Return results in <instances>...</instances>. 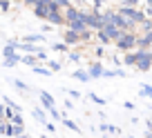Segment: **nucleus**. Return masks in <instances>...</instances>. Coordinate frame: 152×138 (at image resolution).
I'll use <instances>...</instances> for the list:
<instances>
[{
	"label": "nucleus",
	"instance_id": "79ce46f5",
	"mask_svg": "<svg viewBox=\"0 0 152 138\" xmlns=\"http://www.w3.org/2000/svg\"><path fill=\"white\" fill-rule=\"evenodd\" d=\"M145 14H148V18H152V5H145Z\"/></svg>",
	"mask_w": 152,
	"mask_h": 138
},
{
	"label": "nucleus",
	"instance_id": "ddd939ff",
	"mask_svg": "<svg viewBox=\"0 0 152 138\" xmlns=\"http://www.w3.org/2000/svg\"><path fill=\"white\" fill-rule=\"evenodd\" d=\"M137 60H139V51H137V49L125 51V56H123V65L125 67H134V65H137Z\"/></svg>",
	"mask_w": 152,
	"mask_h": 138
},
{
	"label": "nucleus",
	"instance_id": "c9c22d12",
	"mask_svg": "<svg viewBox=\"0 0 152 138\" xmlns=\"http://www.w3.org/2000/svg\"><path fill=\"white\" fill-rule=\"evenodd\" d=\"M72 5H74V7H78V9H81L83 5H87V0H72Z\"/></svg>",
	"mask_w": 152,
	"mask_h": 138
},
{
	"label": "nucleus",
	"instance_id": "58836bf2",
	"mask_svg": "<svg viewBox=\"0 0 152 138\" xmlns=\"http://www.w3.org/2000/svg\"><path fill=\"white\" fill-rule=\"evenodd\" d=\"M123 5H128V7H137V5H139V0H123Z\"/></svg>",
	"mask_w": 152,
	"mask_h": 138
},
{
	"label": "nucleus",
	"instance_id": "dca6fc26",
	"mask_svg": "<svg viewBox=\"0 0 152 138\" xmlns=\"http://www.w3.org/2000/svg\"><path fill=\"white\" fill-rule=\"evenodd\" d=\"M72 78H76V80H81V82H90L92 80L90 72H85V69H76V72L72 74Z\"/></svg>",
	"mask_w": 152,
	"mask_h": 138
},
{
	"label": "nucleus",
	"instance_id": "c03bdc74",
	"mask_svg": "<svg viewBox=\"0 0 152 138\" xmlns=\"http://www.w3.org/2000/svg\"><path fill=\"white\" fill-rule=\"evenodd\" d=\"M145 127H148V129H152V118H148V120H145Z\"/></svg>",
	"mask_w": 152,
	"mask_h": 138
},
{
	"label": "nucleus",
	"instance_id": "8fccbe9b",
	"mask_svg": "<svg viewBox=\"0 0 152 138\" xmlns=\"http://www.w3.org/2000/svg\"><path fill=\"white\" fill-rule=\"evenodd\" d=\"M123 138H134V136H123Z\"/></svg>",
	"mask_w": 152,
	"mask_h": 138
},
{
	"label": "nucleus",
	"instance_id": "37998d69",
	"mask_svg": "<svg viewBox=\"0 0 152 138\" xmlns=\"http://www.w3.org/2000/svg\"><path fill=\"white\" fill-rule=\"evenodd\" d=\"M23 2H25V5H27V7H34V5H36V2H38V0H23Z\"/></svg>",
	"mask_w": 152,
	"mask_h": 138
},
{
	"label": "nucleus",
	"instance_id": "423d86ee",
	"mask_svg": "<svg viewBox=\"0 0 152 138\" xmlns=\"http://www.w3.org/2000/svg\"><path fill=\"white\" fill-rule=\"evenodd\" d=\"M63 40H65L67 45H78V43H81V33L67 27V31H65V36H63Z\"/></svg>",
	"mask_w": 152,
	"mask_h": 138
},
{
	"label": "nucleus",
	"instance_id": "412c9836",
	"mask_svg": "<svg viewBox=\"0 0 152 138\" xmlns=\"http://www.w3.org/2000/svg\"><path fill=\"white\" fill-rule=\"evenodd\" d=\"M34 118H36L38 120V123H47V114H45V111L43 109H40V107H36V109H34Z\"/></svg>",
	"mask_w": 152,
	"mask_h": 138
},
{
	"label": "nucleus",
	"instance_id": "c756f323",
	"mask_svg": "<svg viewBox=\"0 0 152 138\" xmlns=\"http://www.w3.org/2000/svg\"><path fill=\"white\" fill-rule=\"evenodd\" d=\"M9 7H11L9 0H0V14H7V11H9Z\"/></svg>",
	"mask_w": 152,
	"mask_h": 138
},
{
	"label": "nucleus",
	"instance_id": "f3484780",
	"mask_svg": "<svg viewBox=\"0 0 152 138\" xmlns=\"http://www.w3.org/2000/svg\"><path fill=\"white\" fill-rule=\"evenodd\" d=\"M99 131H105V134H114V136H119V134H121V129H119V127H114V125L101 123V125H99Z\"/></svg>",
	"mask_w": 152,
	"mask_h": 138
},
{
	"label": "nucleus",
	"instance_id": "aec40b11",
	"mask_svg": "<svg viewBox=\"0 0 152 138\" xmlns=\"http://www.w3.org/2000/svg\"><path fill=\"white\" fill-rule=\"evenodd\" d=\"M31 69H34V74H40V76H52V74H54L49 67H40V65H34Z\"/></svg>",
	"mask_w": 152,
	"mask_h": 138
},
{
	"label": "nucleus",
	"instance_id": "4468645a",
	"mask_svg": "<svg viewBox=\"0 0 152 138\" xmlns=\"http://www.w3.org/2000/svg\"><path fill=\"white\" fill-rule=\"evenodd\" d=\"M78 11H81V9H78V7H74V5H72V7H67V9H63V16H65V25L78 18Z\"/></svg>",
	"mask_w": 152,
	"mask_h": 138
},
{
	"label": "nucleus",
	"instance_id": "de8ad7c7",
	"mask_svg": "<svg viewBox=\"0 0 152 138\" xmlns=\"http://www.w3.org/2000/svg\"><path fill=\"white\" fill-rule=\"evenodd\" d=\"M16 138H29V136H27V134H20V136H16Z\"/></svg>",
	"mask_w": 152,
	"mask_h": 138
},
{
	"label": "nucleus",
	"instance_id": "6e6552de",
	"mask_svg": "<svg viewBox=\"0 0 152 138\" xmlns=\"http://www.w3.org/2000/svg\"><path fill=\"white\" fill-rule=\"evenodd\" d=\"M152 47V31L150 33H141L137 38V49H148Z\"/></svg>",
	"mask_w": 152,
	"mask_h": 138
},
{
	"label": "nucleus",
	"instance_id": "7c9ffc66",
	"mask_svg": "<svg viewBox=\"0 0 152 138\" xmlns=\"http://www.w3.org/2000/svg\"><path fill=\"white\" fill-rule=\"evenodd\" d=\"M49 69H52V72H61L63 65H61V62H56V60H49Z\"/></svg>",
	"mask_w": 152,
	"mask_h": 138
},
{
	"label": "nucleus",
	"instance_id": "f8f14e48",
	"mask_svg": "<svg viewBox=\"0 0 152 138\" xmlns=\"http://www.w3.org/2000/svg\"><path fill=\"white\" fill-rule=\"evenodd\" d=\"M45 22H49V25H65V16H63V11H49V16H47Z\"/></svg>",
	"mask_w": 152,
	"mask_h": 138
},
{
	"label": "nucleus",
	"instance_id": "39448f33",
	"mask_svg": "<svg viewBox=\"0 0 152 138\" xmlns=\"http://www.w3.org/2000/svg\"><path fill=\"white\" fill-rule=\"evenodd\" d=\"M103 31H105V33H107V36H110V40H112V43H116V40H119L121 36H123V33H125L123 29H119V27H116V25H114V22H105Z\"/></svg>",
	"mask_w": 152,
	"mask_h": 138
},
{
	"label": "nucleus",
	"instance_id": "bb28decb",
	"mask_svg": "<svg viewBox=\"0 0 152 138\" xmlns=\"http://www.w3.org/2000/svg\"><path fill=\"white\" fill-rule=\"evenodd\" d=\"M11 123H14V125H25L23 114H20V111H16V114H14V118H11Z\"/></svg>",
	"mask_w": 152,
	"mask_h": 138
},
{
	"label": "nucleus",
	"instance_id": "c85d7f7f",
	"mask_svg": "<svg viewBox=\"0 0 152 138\" xmlns=\"http://www.w3.org/2000/svg\"><path fill=\"white\" fill-rule=\"evenodd\" d=\"M90 100L94 105H105V98H101V96H96V94H90Z\"/></svg>",
	"mask_w": 152,
	"mask_h": 138
},
{
	"label": "nucleus",
	"instance_id": "ea45409f",
	"mask_svg": "<svg viewBox=\"0 0 152 138\" xmlns=\"http://www.w3.org/2000/svg\"><path fill=\"white\" fill-rule=\"evenodd\" d=\"M123 107H125V109H134V103H130V100H125V103H123Z\"/></svg>",
	"mask_w": 152,
	"mask_h": 138
},
{
	"label": "nucleus",
	"instance_id": "b1692460",
	"mask_svg": "<svg viewBox=\"0 0 152 138\" xmlns=\"http://www.w3.org/2000/svg\"><path fill=\"white\" fill-rule=\"evenodd\" d=\"M52 49H54V51H58V53H63V51H67V49H69V45H67V43H54Z\"/></svg>",
	"mask_w": 152,
	"mask_h": 138
},
{
	"label": "nucleus",
	"instance_id": "393cba45",
	"mask_svg": "<svg viewBox=\"0 0 152 138\" xmlns=\"http://www.w3.org/2000/svg\"><path fill=\"white\" fill-rule=\"evenodd\" d=\"M14 87L20 91V94H27V91H29V85H25L23 80H14Z\"/></svg>",
	"mask_w": 152,
	"mask_h": 138
},
{
	"label": "nucleus",
	"instance_id": "2f4dec72",
	"mask_svg": "<svg viewBox=\"0 0 152 138\" xmlns=\"http://www.w3.org/2000/svg\"><path fill=\"white\" fill-rule=\"evenodd\" d=\"M67 94H69L74 100H81V91H76V89H67Z\"/></svg>",
	"mask_w": 152,
	"mask_h": 138
},
{
	"label": "nucleus",
	"instance_id": "7ed1b4c3",
	"mask_svg": "<svg viewBox=\"0 0 152 138\" xmlns=\"http://www.w3.org/2000/svg\"><path fill=\"white\" fill-rule=\"evenodd\" d=\"M139 51V60H137V69L139 72H148L152 67V51H148V49H137Z\"/></svg>",
	"mask_w": 152,
	"mask_h": 138
},
{
	"label": "nucleus",
	"instance_id": "e433bc0d",
	"mask_svg": "<svg viewBox=\"0 0 152 138\" xmlns=\"http://www.w3.org/2000/svg\"><path fill=\"white\" fill-rule=\"evenodd\" d=\"M5 111H7V105L0 103V120H5Z\"/></svg>",
	"mask_w": 152,
	"mask_h": 138
},
{
	"label": "nucleus",
	"instance_id": "a878e982",
	"mask_svg": "<svg viewBox=\"0 0 152 138\" xmlns=\"http://www.w3.org/2000/svg\"><path fill=\"white\" fill-rule=\"evenodd\" d=\"M61 123H63V125H65V127H67V129H72V131H78V125H76V123H74V120H69V118H63V120H61Z\"/></svg>",
	"mask_w": 152,
	"mask_h": 138
},
{
	"label": "nucleus",
	"instance_id": "a18cd8bd",
	"mask_svg": "<svg viewBox=\"0 0 152 138\" xmlns=\"http://www.w3.org/2000/svg\"><path fill=\"white\" fill-rule=\"evenodd\" d=\"M145 138H152V131H150V129L145 131Z\"/></svg>",
	"mask_w": 152,
	"mask_h": 138
},
{
	"label": "nucleus",
	"instance_id": "49530a36",
	"mask_svg": "<svg viewBox=\"0 0 152 138\" xmlns=\"http://www.w3.org/2000/svg\"><path fill=\"white\" fill-rule=\"evenodd\" d=\"M38 2H43V5H49V2H52V0H38Z\"/></svg>",
	"mask_w": 152,
	"mask_h": 138
},
{
	"label": "nucleus",
	"instance_id": "2eb2a0df",
	"mask_svg": "<svg viewBox=\"0 0 152 138\" xmlns=\"http://www.w3.org/2000/svg\"><path fill=\"white\" fill-rule=\"evenodd\" d=\"M25 43H31V45H38V43H45V33H27L25 36Z\"/></svg>",
	"mask_w": 152,
	"mask_h": 138
},
{
	"label": "nucleus",
	"instance_id": "3c124183",
	"mask_svg": "<svg viewBox=\"0 0 152 138\" xmlns=\"http://www.w3.org/2000/svg\"><path fill=\"white\" fill-rule=\"evenodd\" d=\"M0 94H2V91H0Z\"/></svg>",
	"mask_w": 152,
	"mask_h": 138
},
{
	"label": "nucleus",
	"instance_id": "4be33fe9",
	"mask_svg": "<svg viewBox=\"0 0 152 138\" xmlns=\"http://www.w3.org/2000/svg\"><path fill=\"white\" fill-rule=\"evenodd\" d=\"M96 38H99L101 45H110V43H112V40H110V36L103 31V29H99V31H96Z\"/></svg>",
	"mask_w": 152,
	"mask_h": 138
},
{
	"label": "nucleus",
	"instance_id": "f257e3e1",
	"mask_svg": "<svg viewBox=\"0 0 152 138\" xmlns=\"http://www.w3.org/2000/svg\"><path fill=\"white\" fill-rule=\"evenodd\" d=\"M116 11H119L121 16H125L128 20H132L137 27H139L141 22H145V20H148V14H145V11H139L137 7H128V5H123V7H119Z\"/></svg>",
	"mask_w": 152,
	"mask_h": 138
},
{
	"label": "nucleus",
	"instance_id": "cd10ccee",
	"mask_svg": "<svg viewBox=\"0 0 152 138\" xmlns=\"http://www.w3.org/2000/svg\"><path fill=\"white\" fill-rule=\"evenodd\" d=\"M141 96L152 98V85H141Z\"/></svg>",
	"mask_w": 152,
	"mask_h": 138
},
{
	"label": "nucleus",
	"instance_id": "1a4fd4ad",
	"mask_svg": "<svg viewBox=\"0 0 152 138\" xmlns=\"http://www.w3.org/2000/svg\"><path fill=\"white\" fill-rule=\"evenodd\" d=\"M67 27H69V29H74V31H78V33H81V31H85V29H87L85 20H83V16H81V11H78V18H76V20L67 22Z\"/></svg>",
	"mask_w": 152,
	"mask_h": 138
},
{
	"label": "nucleus",
	"instance_id": "a19ab883",
	"mask_svg": "<svg viewBox=\"0 0 152 138\" xmlns=\"http://www.w3.org/2000/svg\"><path fill=\"white\" fill-rule=\"evenodd\" d=\"M94 53H96V56H99V58L103 56V45H101V47H96V49H94Z\"/></svg>",
	"mask_w": 152,
	"mask_h": 138
},
{
	"label": "nucleus",
	"instance_id": "f704fd0d",
	"mask_svg": "<svg viewBox=\"0 0 152 138\" xmlns=\"http://www.w3.org/2000/svg\"><path fill=\"white\" fill-rule=\"evenodd\" d=\"M67 60H69V62H78V60H81V53H69Z\"/></svg>",
	"mask_w": 152,
	"mask_h": 138
},
{
	"label": "nucleus",
	"instance_id": "a211bd4d",
	"mask_svg": "<svg viewBox=\"0 0 152 138\" xmlns=\"http://www.w3.org/2000/svg\"><path fill=\"white\" fill-rule=\"evenodd\" d=\"M0 96H2V103H5L7 107H11V109H14V111H23V107H20L18 103H16V100H11V98H9V96H7V94H0Z\"/></svg>",
	"mask_w": 152,
	"mask_h": 138
},
{
	"label": "nucleus",
	"instance_id": "473e14b6",
	"mask_svg": "<svg viewBox=\"0 0 152 138\" xmlns=\"http://www.w3.org/2000/svg\"><path fill=\"white\" fill-rule=\"evenodd\" d=\"M49 111V116H52L54 120H61V111H56V107H54V109H47Z\"/></svg>",
	"mask_w": 152,
	"mask_h": 138
},
{
	"label": "nucleus",
	"instance_id": "9b49d317",
	"mask_svg": "<svg viewBox=\"0 0 152 138\" xmlns=\"http://www.w3.org/2000/svg\"><path fill=\"white\" fill-rule=\"evenodd\" d=\"M87 72H90V76H92V78H103V72H105V67L101 65L99 60H96V62H92V65L87 67Z\"/></svg>",
	"mask_w": 152,
	"mask_h": 138
},
{
	"label": "nucleus",
	"instance_id": "4c0bfd02",
	"mask_svg": "<svg viewBox=\"0 0 152 138\" xmlns=\"http://www.w3.org/2000/svg\"><path fill=\"white\" fill-rule=\"evenodd\" d=\"M36 56H38V60H49V58H47V53H45V49H40V51H38Z\"/></svg>",
	"mask_w": 152,
	"mask_h": 138
},
{
	"label": "nucleus",
	"instance_id": "0eeeda50",
	"mask_svg": "<svg viewBox=\"0 0 152 138\" xmlns=\"http://www.w3.org/2000/svg\"><path fill=\"white\" fill-rule=\"evenodd\" d=\"M34 16H36V18H40V20H47L49 7L43 5V2H36V5H34Z\"/></svg>",
	"mask_w": 152,
	"mask_h": 138
},
{
	"label": "nucleus",
	"instance_id": "9d476101",
	"mask_svg": "<svg viewBox=\"0 0 152 138\" xmlns=\"http://www.w3.org/2000/svg\"><path fill=\"white\" fill-rule=\"evenodd\" d=\"M40 103H43L45 109H54L56 107V100H54V96L49 91H40Z\"/></svg>",
	"mask_w": 152,
	"mask_h": 138
},
{
	"label": "nucleus",
	"instance_id": "72a5a7b5",
	"mask_svg": "<svg viewBox=\"0 0 152 138\" xmlns=\"http://www.w3.org/2000/svg\"><path fill=\"white\" fill-rule=\"evenodd\" d=\"M45 129H47L49 134H54V131H56V125H54V123H49V120H47V123H45Z\"/></svg>",
	"mask_w": 152,
	"mask_h": 138
},
{
	"label": "nucleus",
	"instance_id": "09e8293b",
	"mask_svg": "<svg viewBox=\"0 0 152 138\" xmlns=\"http://www.w3.org/2000/svg\"><path fill=\"white\" fill-rule=\"evenodd\" d=\"M145 5H152V0H145Z\"/></svg>",
	"mask_w": 152,
	"mask_h": 138
},
{
	"label": "nucleus",
	"instance_id": "20e7f679",
	"mask_svg": "<svg viewBox=\"0 0 152 138\" xmlns=\"http://www.w3.org/2000/svg\"><path fill=\"white\" fill-rule=\"evenodd\" d=\"M18 49H14V47H9V45H5V49H2V65L5 67H14L16 62H20V53H16Z\"/></svg>",
	"mask_w": 152,
	"mask_h": 138
},
{
	"label": "nucleus",
	"instance_id": "5701e85b",
	"mask_svg": "<svg viewBox=\"0 0 152 138\" xmlns=\"http://www.w3.org/2000/svg\"><path fill=\"white\" fill-rule=\"evenodd\" d=\"M94 33H96V31H94V29H90V27H87L85 31H81V43H90Z\"/></svg>",
	"mask_w": 152,
	"mask_h": 138
},
{
	"label": "nucleus",
	"instance_id": "f03ea898",
	"mask_svg": "<svg viewBox=\"0 0 152 138\" xmlns=\"http://www.w3.org/2000/svg\"><path fill=\"white\" fill-rule=\"evenodd\" d=\"M137 38H139L137 31H125L114 45H116L119 51H132V49H137Z\"/></svg>",
	"mask_w": 152,
	"mask_h": 138
},
{
	"label": "nucleus",
	"instance_id": "6ab92c4d",
	"mask_svg": "<svg viewBox=\"0 0 152 138\" xmlns=\"http://www.w3.org/2000/svg\"><path fill=\"white\" fill-rule=\"evenodd\" d=\"M20 62H23V65L34 67V65L38 62V56H36V53H25V56H20Z\"/></svg>",
	"mask_w": 152,
	"mask_h": 138
}]
</instances>
